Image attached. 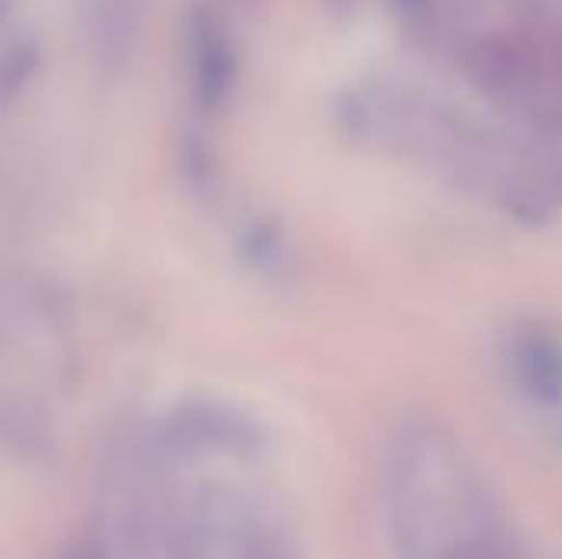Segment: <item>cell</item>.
<instances>
[{"label": "cell", "mask_w": 562, "mask_h": 559, "mask_svg": "<svg viewBox=\"0 0 562 559\" xmlns=\"http://www.w3.org/2000/svg\"><path fill=\"white\" fill-rule=\"evenodd\" d=\"M379 484L395 559H543L468 445L428 415L389 435Z\"/></svg>", "instance_id": "obj_1"}, {"label": "cell", "mask_w": 562, "mask_h": 559, "mask_svg": "<svg viewBox=\"0 0 562 559\" xmlns=\"http://www.w3.org/2000/svg\"><path fill=\"white\" fill-rule=\"evenodd\" d=\"M501 376L537 435L562 451V329L517 326L501 346Z\"/></svg>", "instance_id": "obj_2"}, {"label": "cell", "mask_w": 562, "mask_h": 559, "mask_svg": "<svg viewBox=\"0 0 562 559\" xmlns=\"http://www.w3.org/2000/svg\"><path fill=\"white\" fill-rule=\"evenodd\" d=\"M329 3H333L339 13H342V10H349V7H356V0H329Z\"/></svg>", "instance_id": "obj_3"}]
</instances>
